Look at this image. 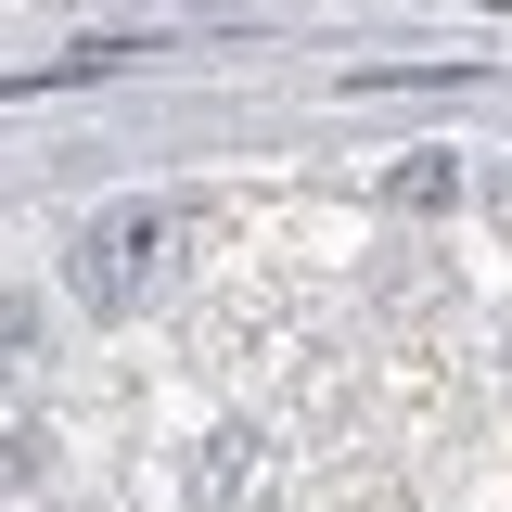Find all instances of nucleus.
Wrapping results in <instances>:
<instances>
[{
	"label": "nucleus",
	"instance_id": "f257e3e1",
	"mask_svg": "<svg viewBox=\"0 0 512 512\" xmlns=\"http://www.w3.org/2000/svg\"><path fill=\"white\" fill-rule=\"evenodd\" d=\"M141 244H180V218H167V205H116V218L77 244V282H90L103 308H128V295H141Z\"/></svg>",
	"mask_w": 512,
	"mask_h": 512
}]
</instances>
